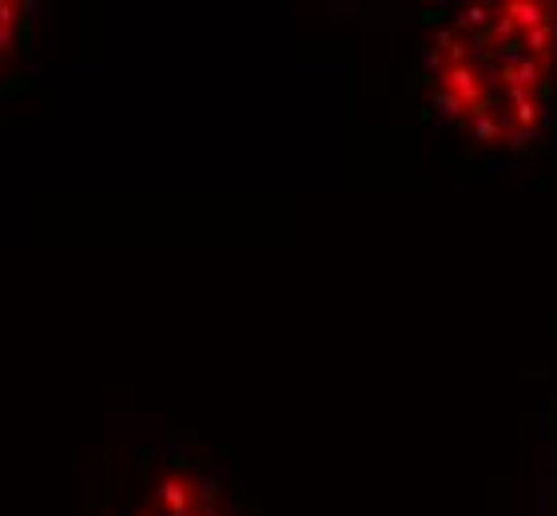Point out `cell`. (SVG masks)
<instances>
[{"instance_id": "6da1fadb", "label": "cell", "mask_w": 557, "mask_h": 516, "mask_svg": "<svg viewBox=\"0 0 557 516\" xmlns=\"http://www.w3.org/2000/svg\"><path fill=\"white\" fill-rule=\"evenodd\" d=\"M434 112L486 148H522L542 127L557 72L554 4H474L422 56Z\"/></svg>"}, {"instance_id": "7a4b0ae2", "label": "cell", "mask_w": 557, "mask_h": 516, "mask_svg": "<svg viewBox=\"0 0 557 516\" xmlns=\"http://www.w3.org/2000/svg\"><path fill=\"white\" fill-rule=\"evenodd\" d=\"M132 516H232L223 493L191 465H163L148 481Z\"/></svg>"}, {"instance_id": "3957f363", "label": "cell", "mask_w": 557, "mask_h": 516, "mask_svg": "<svg viewBox=\"0 0 557 516\" xmlns=\"http://www.w3.org/2000/svg\"><path fill=\"white\" fill-rule=\"evenodd\" d=\"M24 4L16 0H0V76L12 68V60L21 56L24 40Z\"/></svg>"}]
</instances>
